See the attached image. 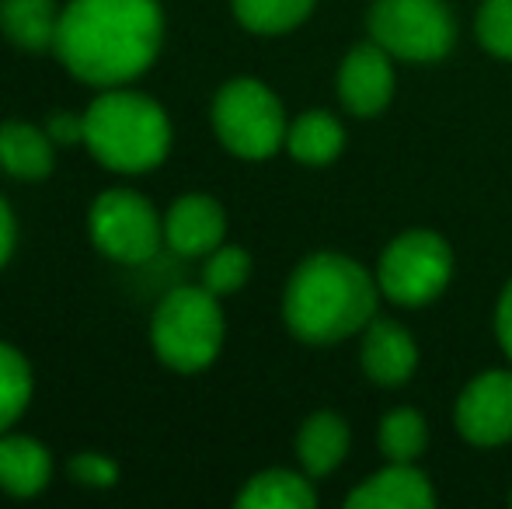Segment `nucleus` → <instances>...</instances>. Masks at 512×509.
<instances>
[{"label": "nucleus", "instance_id": "nucleus-14", "mask_svg": "<svg viewBox=\"0 0 512 509\" xmlns=\"http://www.w3.org/2000/svg\"><path fill=\"white\" fill-rule=\"evenodd\" d=\"M53 461L49 450L32 436L0 433V489L14 499H32L49 485Z\"/></svg>", "mask_w": 512, "mask_h": 509}, {"label": "nucleus", "instance_id": "nucleus-13", "mask_svg": "<svg viewBox=\"0 0 512 509\" xmlns=\"http://www.w3.org/2000/svg\"><path fill=\"white\" fill-rule=\"evenodd\" d=\"M436 503L429 478L411 464H394L366 478L349 496L352 509H429Z\"/></svg>", "mask_w": 512, "mask_h": 509}, {"label": "nucleus", "instance_id": "nucleus-8", "mask_svg": "<svg viewBox=\"0 0 512 509\" xmlns=\"http://www.w3.org/2000/svg\"><path fill=\"white\" fill-rule=\"evenodd\" d=\"M91 241L115 262H147L157 255L164 224L157 210L133 189H108L91 206Z\"/></svg>", "mask_w": 512, "mask_h": 509}, {"label": "nucleus", "instance_id": "nucleus-11", "mask_svg": "<svg viewBox=\"0 0 512 509\" xmlns=\"http://www.w3.org/2000/svg\"><path fill=\"white\" fill-rule=\"evenodd\" d=\"M223 231H227V217H223L220 203L203 192H192L171 203L168 217H164V241L171 252L185 258H199L220 248Z\"/></svg>", "mask_w": 512, "mask_h": 509}, {"label": "nucleus", "instance_id": "nucleus-6", "mask_svg": "<svg viewBox=\"0 0 512 509\" xmlns=\"http://www.w3.org/2000/svg\"><path fill=\"white\" fill-rule=\"evenodd\" d=\"M370 35L398 60L432 63L453 49L457 28L443 0H377L370 7Z\"/></svg>", "mask_w": 512, "mask_h": 509}, {"label": "nucleus", "instance_id": "nucleus-27", "mask_svg": "<svg viewBox=\"0 0 512 509\" xmlns=\"http://www.w3.org/2000/svg\"><path fill=\"white\" fill-rule=\"evenodd\" d=\"M495 332H499V342L506 349V356L512 360V283L506 286L499 300V311H495Z\"/></svg>", "mask_w": 512, "mask_h": 509}, {"label": "nucleus", "instance_id": "nucleus-17", "mask_svg": "<svg viewBox=\"0 0 512 509\" xmlns=\"http://www.w3.org/2000/svg\"><path fill=\"white\" fill-rule=\"evenodd\" d=\"M53 0H0V28L21 49H49L56 39Z\"/></svg>", "mask_w": 512, "mask_h": 509}, {"label": "nucleus", "instance_id": "nucleus-15", "mask_svg": "<svg viewBox=\"0 0 512 509\" xmlns=\"http://www.w3.org/2000/svg\"><path fill=\"white\" fill-rule=\"evenodd\" d=\"M53 136L46 129L21 123V119H7L0 123V168L11 178H25V182H39L53 171Z\"/></svg>", "mask_w": 512, "mask_h": 509}, {"label": "nucleus", "instance_id": "nucleus-23", "mask_svg": "<svg viewBox=\"0 0 512 509\" xmlns=\"http://www.w3.org/2000/svg\"><path fill=\"white\" fill-rule=\"evenodd\" d=\"M251 276V258L244 248H216L206 258L203 269V286L216 297H227V293H237Z\"/></svg>", "mask_w": 512, "mask_h": 509}, {"label": "nucleus", "instance_id": "nucleus-2", "mask_svg": "<svg viewBox=\"0 0 512 509\" xmlns=\"http://www.w3.org/2000/svg\"><path fill=\"white\" fill-rule=\"evenodd\" d=\"M377 283L359 262L335 252L310 255L286 286L283 314L290 332L310 346H331L373 321Z\"/></svg>", "mask_w": 512, "mask_h": 509}, {"label": "nucleus", "instance_id": "nucleus-24", "mask_svg": "<svg viewBox=\"0 0 512 509\" xmlns=\"http://www.w3.org/2000/svg\"><path fill=\"white\" fill-rule=\"evenodd\" d=\"M478 39L488 53L512 60V0H485L478 14Z\"/></svg>", "mask_w": 512, "mask_h": 509}, {"label": "nucleus", "instance_id": "nucleus-19", "mask_svg": "<svg viewBox=\"0 0 512 509\" xmlns=\"http://www.w3.org/2000/svg\"><path fill=\"white\" fill-rule=\"evenodd\" d=\"M345 129L331 112H304L286 129V150L304 164H328L342 154Z\"/></svg>", "mask_w": 512, "mask_h": 509}, {"label": "nucleus", "instance_id": "nucleus-21", "mask_svg": "<svg viewBox=\"0 0 512 509\" xmlns=\"http://www.w3.org/2000/svg\"><path fill=\"white\" fill-rule=\"evenodd\" d=\"M28 398H32L28 360L18 349L0 342V433H7L21 419V412L28 408Z\"/></svg>", "mask_w": 512, "mask_h": 509}, {"label": "nucleus", "instance_id": "nucleus-20", "mask_svg": "<svg viewBox=\"0 0 512 509\" xmlns=\"http://www.w3.org/2000/svg\"><path fill=\"white\" fill-rule=\"evenodd\" d=\"M317 0H234V14L248 32L279 35L297 28Z\"/></svg>", "mask_w": 512, "mask_h": 509}, {"label": "nucleus", "instance_id": "nucleus-7", "mask_svg": "<svg viewBox=\"0 0 512 509\" xmlns=\"http://www.w3.org/2000/svg\"><path fill=\"white\" fill-rule=\"evenodd\" d=\"M453 276V252L439 234L408 231L387 245L377 265V286L394 304L418 307L436 300Z\"/></svg>", "mask_w": 512, "mask_h": 509}, {"label": "nucleus", "instance_id": "nucleus-1", "mask_svg": "<svg viewBox=\"0 0 512 509\" xmlns=\"http://www.w3.org/2000/svg\"><path fill=\"white\" fill-rule=\"evenodd\" d=\"M164 42L157 0H70L56 21L53 53L84 84L115 88L140 77Z\"/></svg>", "mask_w": 512, "mask_h": 509}, {"label": "nucleus", "instance_id": "nucleus-22", "mask_svg": "<svg viewBox=\"0 0 512 509\" xmlns=\"http://www.w3.org/2000/svg\"><path fill=\"white\" fill-rule=\"evenodd\" d=\"M429 443V429L425 419L411 408H394L391 415H384L380 422V450L387 461L394 464H411Z\"/></svg>", "mask_w": 512, "mask_h": 509}, {"label": "nucleus", "instance_id": "nucleus-25", "mask_svg": "<svg viewBox=\"0 0 512 509\" xmlns=\"http://www.w3.org/2000/svg\"><path fill=\"white\" fill-rule=\"evenodd\" d=\"M70 475L81 485H91V489H112L119 482V464L102 454H77L70 461Z\"/></svg>", "mask_w": 512, "mask_h": 509}, {"label": "nucleus", "instance_id": "nucleus-18", "mask_svg": "<svg viewBox=\"0 0 512 509\" xmlns=\"http://www.w3.org/2000/svg\"><path fill=\"white\" fill-rule=\"evenodd\" d=\"M314 503V485L297 471H262L237 496L241 509H310Z\"/></svg>", "mask_w": 512, "mask_h": 509}, {"label": "nucleus", "instance_id": "nucleus-9", "mask_svg": "<svg viewBox=\"0 0 512 509\" xmlns=\"http://www.w3.org/2000/svg\"><path fill=\"white\" fill-rule=\"evenodd\" d=\"M457 429L478 447H499L512 440V374L492 370L467 384L457 401Z\"/></svg>", "mask_w": 512, "mask_h": 509}, {"label": "nucleus", "instance_id": "nucleus-4", "mask_svg": "<svg viewBox=\"0 0 512 509\" xmlns=\"http://www.w3.org/2000/svg\"><path fill=\"white\" fill-rule=\"evenodd\" d=\"M150 342L164 367L199 374L220 356L223 311L206 286H178L161 300L150 321Z\"/></svg>", "mask_w": 512, "mask_h": 509}, {"label": "nucleus", "instance_id": "nucleus-26", "mask_svg": "<svg viewBox=\"0 0 512 509\" xmlns=\"http://www.w3.org/2000/svg\"><path fill=\"white\" fill-rule=\"evenodd\" d=\"M46 133L53 136L56 147H74V143H84V116H74V112H56V116H49Z\"/></svg>", "mask_w": 512, "mask_h": 509}, {"label": "nucleus", "instance_id": "nucleus-12", "mask_svg": "<svg viewBox=\"0 0 512 509\" xmlns=\"http://www.w3.org/2000/svg\"><path fill=\"white\" fill-rule=\"evenodd\" d=\"M363 370L370 381L384 384V387H398L405 384L418 367V349L415 339L391 318H373L363 328Z\"/></svg>", "mask_w": 512, "mask_h": 509}, {"label": "nucleus", "instance_id": "nucleus-3", "mask_svg": "<svg viewBox=\"0 0 512 509\" xmlns=\"http://www.w3.org/2000/svg\"><path fill=\"white\" fill-rule=\"evenodd\" d=\"M84 147L112 171H150L168 157V112L136 91H105L84 112Z\"/></svg>", "mask_w": 512, "mask_h": 509}, {"label": "nucleus", "instance_id": "nucleus-16", "mask_svg": "<svg viewBox=\"0 0 512 509\" xmlns=\"http://www.w3.org/2000/svg\"><path fill=\"white\" fill-rule=\"evenodd\" d=\"M349 454V426L331 412H317L300 426L297 457L304 464L307 478H324L338 468Z\"/></svg>", "mask_w": 512, "mask_h": 509}, {"label": "nucleus", "instance_id": "nucleus-5", "mask_svg": "<svg viewBox=\"0 0 512 509\" xmlns=\"http://www.w3.org/2000/svg\"><path fill=\"white\" fill-rule=\"evenodd\" d=\"M213 129L230 154L265 161L286 143V116L279 98L262 81L237 77L216 91Z\"/></svg>", "mask_w": 512, "mask_h": 509}, {"label": "nucleus", "instance_id": "nucleus-10", "mask_svg": "<svg viewBox=\"0 0 512 509\" xmlns=\"http://www.w3.org/2000/svg\"><path fill=\"white\" fill-rule=\"evenodd\" d=\"M394 95L391 53L377 42L356 46L338 70V98L352 116H377Z\"/></svg>", "mask_w": 512, "mask_h": 509}, {"label": "nucleus", "instance_id": "nucleus-28", "mask_svg": "<svg viewBox=\"0 0 512 509\" xmlns=\"http://www.w3.org/2000/svg\"><path fill=\"white\" fill-rule=\"evenodd\" d=\"M14 238H18V231H14V213H11V206L0 199V269H4V262L14 252Z\"/></svg>", "mask_w": 512, "mask_h": 509}]
</instances>
